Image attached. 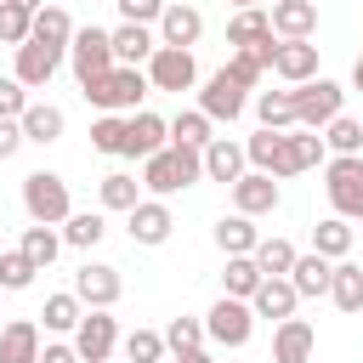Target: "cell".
<instances>
[{"mask_svg": "<svg viewBox=\"0 0 363 363\" xmlns=\"http://www.w3.org/2000/svg\"><path fill=\"white\" fill-rule=\"evenodd\" d=\"M204 340H210V335H204V318H187V312L170 318V329H164V346H170V352H199Z\"/></svg>", "mask_w": 363, "mask_h": 363, "instance_id": "cell-43", "label": "cell"}, {"mask_svg": "<svg viewBox=\"0 0 363 363\" xmlns=\"http://www.w3.org/2000/svg\"><path fill=\"white\" fill-rule=\"evenodd\" d=\"M255 113L267 130H289L295 125V91H261L255 96Z\"/></svg>", "mask_w": 363, "mask_h": 363, "instance_id": "cell-37", "label": "cell"}, {"mask_svg": "<svg viewBox=\"0 0 363 363\" xmlns=\"http://www.w3.org/2000/svg\"><path fill=\"white\" fill-rule=\"evenodd\" d=\"M204 335L216 340V346H250V335H255V306L250 301H238V295H221L210 312H204Z\"/></svg>", "mask_w": 363, "mask_h": 363, "instance_id": "cell-5", "label": "cell"}, {"mask_svg": "<svg viewBox=\"0 0 363 363\" xmlns=\"http://www.w3.org/2000/svg\"><path fill=\"white\" fill-rule=\"evenodd\" d=\"M278 176H267V170H244L238 182H233V210H244V216H272L278 210Z\"/></svg>", "mask_w": 363, "mask_h": 363, "instance_id": "cell-13", "label": "cell"}, {"mask_svg": "<svg viewBox=\"0 0 363 363\" xmlns=\"http://www.w3.org/2000/svg\"><path fill=\"white\" fill-rule=\"evenodd\" d=\"M34 272H40V267H34L23 250H0V289H28Z\"/></svg>", "mask_w": 363, "mask_h": 363, "instance_id": "cell-45", "label": "cell"}, {"mask_svg": "<svg viewBox=\"0 0 363 363\" xmlns=\"http://www.w3.org/2000/svg\"><path fill=\"white\" fill-rule=\"evenodd\" d=\"M0 363H40V323L34 318H11L0 329Z\"/></svg>", "mask_w": 363, "mask_h": 363, "instance_id": "cell-23", "label": "cell"}, {"mask_svg": "<svg viewBox=\"0 0 363 363\" xmlns=\"http://www.w3.org/2000/svg\"><path fill=\"white\" fill-rule=\"evenodd\" d=\"M233 6H238V11H244V6H261V0H233Z\"/></svg>", "mask_w": 363, "mask_h": 363, "instance_id": "cell-54", "label": "cell"}, {"mask_svg": "<svg viewBox=\"0 0 363 363\" xmlns=\"http://www.w3.org/2000/svg\"><path fill=\"white\" fill-rule=\"evenodd\" d=\"M199 34H204V17H199V6H182V0H170L164 6V17H159V45H199Z\"/></svg>", "mask_w": 363, "mask_h": 363, "instance_id": "cell-19", "label": "cell"}, {"mask_svg": "<svg viewBox=\"0 0 363 363\" xmlns=\"http://www.w3.org/2000/svg\"><path fill=\"white\" fill-rule=\"evenodd\" d=\"M0 250H6V244H0Z\"/></svg>", "mask_w": 363, "mask_h": 363, "instance_id": "cell-55", "label": "cell"}, {"mask_svg": "<svg viewBox=\"0 0 363 363\" xmlns=\"http://www.w3.org/2000/svg\"><path fill=\"white\" fill-rule=\"evenodd\" d=\"M323 147H329V153H363V119L335 113V119L323 125Z\"/></svg>", "mask_w": 363, "mask_h": 363, "instance_id": "cell-41", "label": "cell"}, {"mask_svg": "<svg viewBox=\"0 0 363 363\" xmlns=\"http://www.w3.org/2000/svg\"><path fill=\"white\" fill-rule=\"evenodd\" d=\"M312 250L329 255V261H346V250H352V221H346V216L318 221V227H312Z\"/></svg>", "mask_w": 363, "mask_h": 363, "instance_id": "cell-35", "label": "cell"}, {"mask_svg": "<svg viewBox=\"0 0 363 363\" xmlns=\"http://www.w3.org/2000/svg\"><path fill=\"white\" fill-rule=\"evenodd\" d=\"M312 352H318V329L306 318H284L272 329V363H312Z\"/></svg>", "mask_w": 363, "mask_h": 363, "instance_id": "cell-15", "label": "cell"}, {"mask_svg": "<svg viewBox=\"0 0 363 363\" xmlns=\"http://www.w3.org/2000/svg\"><path fill=\"white\" fill-rule=\"evenodd\" d=\"M295 255H301V250H295L289 238H261V244H255V267H261L267 278H289Z\"/></svg>", "mask_w": 363, "mask_h": 363, "instance_id": "cell-40", "label": "cell"}, {"mask_svg": "<svg viewBox=\"0 0 363 363\" xmlns=\"http://www.w3.org/2000/svg\"><path fill=\"white\" fill-rule=\"evenodd\" d=\"M289 91H295V125H306V130H323L346 102V91L335 79H323V74L306 79V85H289Z\"/></svg>", "mask_w": 363, "mask_h": 363, "instance_id": "cell-7", "label": "cell"}, {"mask_svg": "<svg viewBox=\"0 0 363 363\" xmlns=\"http://www.w3.org/2000/svg\"><path fill=\"white\" fill-rule=\"evenodd\" d=\"M108 34H113V57L130 62V68H142V62L159 51V40H153L147 23H119V28H108Z\"/></svg>", "mask_w": 363, "mask_h": 363, "instance_id": "cell-25", "label": "cell"}, {"mask_svg": "<svg viewBox=\"0 0 363 363\" xmlns=\"http://www.w3.org/2000/svg\"><path fill=\"white\" fill-rule=\"evenodd\" d=\"M193 79H199V62H193L187 45H159L147 57V85L153 91H193Z\"/></svg>", "mask_w": 363, "mask_h": 363, "instance_id": "cell-8", "label": "cell"}, {"mask_svg": "<svg viewBox=\"0 0 363 363\" xmlns=\"http://www.w3.org/2000/svg\"><path fill=\"white\" fill-rule=\"evenodd\" d=\"M68 62H74V79H79V85L102 79L108 68H119V57H113V34H108V28H74Z\"/></svg>", "mask_w": 363, "mask_h": 363, "instance_id": "cell-6", "label": "cell"}, {"mask_svg": "<svg viewBox=\"0 0 363 363\" xmlns=\"http://www.w3.org/2000/svg\"><path fill=\"white\" fill-rule=\"evenodd\" d=\"M244 164H250V153H244L238 142H227V136H216V142L204 147V176H210V182H227V187H233V182L244 176Z\"/></svg>", "mask_w": 363, "mask_h": 363, "instance_id": "cell-26", "label": "cell"}, {"mask_svg": "<svg viewBox=\"0 0 363 363\" xmlns=\"http://www.w3.org/2000/svg\"><path fill=\"white\" fill-rule=\"evenodd\" d=\"M79 91H85V102H91V108H102V113H136V102H142L153 85H147V74H142V68L119 62V68H108L102 79L79 85Z\"/></svg>", "mask_w": 363, "mask_h": 363, "instance_id": "cell-2", "label": "cell"}, {"mask_svg": "<svg viewBox=\"0 0 363 363\" xmlns=\"http://www.w3.org/2000/svg\"><path fill=\"white\" fill-rule=\"evenodd\" d=\"M164 352H170V346H164L159 329H130V335H125V357H130V363H159Z\"/></svg>", "mask_w": 363, "mask_h": 363, "instance_id": "cell-44", "label": "cell"}, {"mask_svg": "<svg viewBox=\"0 0 363 363\" xmlns=\"http://www.w3.org/2000/svg\"><path fill=\"white\" fill-rule=\"evenodd\" d=\"M23 40H34V11H23V6H11V0H0V45H23Z\"/></svg>", "mask_w": 363, "mask_h": 363, "instance_id": "cell-42", "label": "cell"}, {"mask_svg": "<svg viewBox=\"0 0 363 363\" xmlns=\"http://www.w3.org/2000/svg\"><path fill=\"white\" fill-rule=\"evenodd\" d=\"M23 108H28V85L17 74L0 79V119H23Z\"/></svg>", "mask_w": 363, "mask_h": 363, "instance_id": "cell-47", "label": "cell"}, {"mask_svg": "<svg viewBox=\"0 0 363 363\" xmlns=\"http://www.w3.org/2000/svg\"><path fill=\"white\" fill-rule=\"evenodd\" d=\"M244 153H250V164H255V170H267V176H278V182H284V130H267V125H261V130L244 142Z\"/></svg>", "mask_w": 363, "mask_h": 363, "instance_id": "cell-29", "label": "cell"}, {"mask_svg": "<svg viewBox=\"0 0 363 363\" xmlns=\"http://www.w3.org/2000/svg\"><path fill=\"white\" fill-rule=\"evenodd\" d=\"M23 142H28V136H23V119H0V159H11Z\"/></svg>", "mask_w": 363, "mask_h": 363, "instance_id": "cell-49", "label": "cell"}, {"mask_svg": "<svg viewBox=\"0 0 363 363\" xmlns=\"http://www.w3.org/2000/svg\"><path fill=\"white\" fill-rule=\"evenodd\" d=\"M62 57H68V51H57V45H45V40H23V45H17V79H23L28 91H45L51 74L62 68Z\"/></svg>", "mask_w": 363, "mask_h": 363, "instance_id": "cell-12", "label": "cell"}, {"mask_svg": "<svg viewBox=\"0 0 363 363\" xmlns=\"http://www.w3.org/2000/svg\"><path fill=\"white\" fill-rule=\"evenodd\" d=\"M272 34V17L261 11V6H244L233 23H227V45H255V40H267Z\"/></svg>", "mask_w": 363, "mask_h": 363, "instance_id": "cell-36", "label": "cell"}, {"mask_svg": "<svg viewBox=\"0 0 363 363\" xmlns=\"http://www.w3.org/2000/svg\"><path fill=\"white\" fill-rule=\"evenodd\" d=\"M17 250L45 272V267L62 255V233H57V227H45V221H34V227H23V244H17Z\"/></svg>", "mask_w": 363, "mask_h": 363, "instance_id": "cell-32", "label": "cell"}, {"mask_svg": "<svg viewBox=\"0 0 363 363\" xmlns=\"http://www.w3.org/2000/svg\"><path fill=\"white\" fill-rule=\"evenodd\" d=\"M199 108H204L210 119H227V125H233V119L250 108V85H244V79H233L227 68H216V74L204 79V91H199Z\"/></svg>", "mask_w": 363, "mask_h": 363, "instance_id": "cell-9", "label": "cell"}, {"mask_svg": "<svg viewBox=\"0 0 363 363\" xmlns=\"http://www.w3.org/2000/svg\"><path fill=\"white\" fill-rule=\"evenodd\" d=\"M91 147H96V153H125V119H119V113H102V119L91 125Z\"/></svg>", "mask_w": 363, "mask_h": 363, "instance_id": "cell-46", "label": "cell"}, {"mask_svg": "<svg viewBox=\"0 0 363 363\" xmlns=\"http://www.w3.org/2000/svg\"><path fill=\"white\" fill-rule=\"evenodd\" d=\"M323 130H306V125H295V130H284V176H301V170H312V164H323Z\"/></svg>", "mask_w": 363, "mask_h": 363, "instance_id": "cell-20", "label": "cell"}, {"mask_svg": "<svg viewBox=\"0 0 363 363\" xmlns=\"http://www.w3.org/2000/svg\"><path fill=\"white\" fill-rule=\"evenodd\" d=\"M210 125H216V119H210L204 108H187V113H176V119H170V142H187V147H210V142H216V136H210Z\"/></svg>", "mask_w": 363, "mask_h": 363, "instance_id": "cell-38", "label": "cell"}, {"mask_svg": "<svg viewBox=\"0 0 363 363\" xmlns=\"http://www.w3.org/2000/svg\"><path fill=\"white\" fill-rule=\"evenodd\" d=\"M329 301H335L340 312H363V261H335Z\"/></svg>", "mask_w": 363, "mask_h": 363, "instance_id": "cell-28", "label": "cell"}, {"mask_svg": "<svg viewBox=\"0 0 363 363\" xmlns=\"http://www.w3.org/2000/svg\"><path fill=\"white\" fill-rule=\"evenodd\" d=\"M102 233H108L102 210H74V216L62 221V244H74V250H96V244H102Z\"/></svg>", "mask_w": 363, "mask_h": 363, "instance_id": "cell-34", "label": "cell"}, {"mask_svg": "<svg viewBox=\"0 0 363 363\" xmlns=\"http://www.w3.org/2000/svg\"><path fill=\"white\" fill-rule=\"evenodd\" d=\"M62 125H68V119H62L57 102H28V108H23V136L40 142V147H51V142L62 136Z\"/></svg>", "mask_w": 363, "mask_h": 363, "instance_id": "cell-27", "label": "cell"}, {"mask_svg": "<svg viewBox=\"0 0 363 363\" xmlns=\"http://www.w3.org/2000/svg\"><path fill=\"white\" fill-rule=\"evenodd\" d=\"M272 34L278 40H312L318 28V0H272Z\"/></svg>", "mask_w": 363, "mask_h": 363, "instance_id": "cell-18", "label": "cell"}, {"mask_svg": "<svg viewBox=\"0 0 363 363\" xmlns=\"http://www.w3.org/2000/svg\"><path fill=\"white\" fill-rule=\"evenodd\" d=\"M125 227H130V244H164L176 221H170L164 199H142L136 210H125Z\"/></svg>", "mask_w": 363, "mask_h": 363, "instance_id": "cell-17", "label": "cell"}, {"mask_svg": "<svg viewBox=\"0 0 363 363\" xmlns=\"http://www.w3.org/2000/svg\"><path fill=\"white\" fill-rule=\"evenodd\" d=\"M272 74H278L284 85H306V79H318V45H312V40H278Z\"/></svg>", "mask_w": 363, "mask_h": 363, "instance_id": "cell-16", "label": "cell"}, {"mask_svg": "<svg viewBox=\"0 0 363 363\" xmlns=\"http://www.w3.org/2000/svg\"><path fill=\"white\" fill-rule=\"evenodd\" d=\"M40 318H45V329H51V335H74V329H79V318H85V301H79L74 289H62V295H45Z\"/></svg>", "mask_w": 363, "mask_h": 363, "instance_id": "cell-31", "label": "cell"}, {"mask_svg": "<svg viewBox=\"0 0 363 363\" xmlns=\"http://www.w3.org/2000/svg\"><path fill=\"white\" fill-rule=\"evenodd\" d=\"M119 289H125V278H119V267H108V261H85V267L74 272V295H79L85 306H113Z\"/></svg>", "mask_w": 363, "mask_h": 363, "instance_id": "cell-14", "label": "cell"}, {"mask_svg": "<svg viewBox=\"0 0 363 363\" xmlns=\"http://www.w3.org/2000/svg\"><path fill=\"white\" fill-rule=\"evenodd\" d=\"M113 6H119V17H125V23H159L170 0H113Z\"/></svg>", "mask_w": 363, "mask_h": 363, "instance_id": "cell-48", "label": "cell"}, {"mask_svg": "<svg viewBox=\"0 0 363 363\" xmlns=\"http://www.w3.org/2000/svg\"><path fill=\"white\" fill-rule=\"evenodd\" d=\"M102 210H136L142 204V182L136 176H125V170H113V176H102Z\"/></svg>", "mask_w": 363, "mask_h": 363, "instance_id": "cell-39", "label": "cell"}, {"mask_svg": "<svg viewBox=\"0 0 363 363\" xmlns=\"http://www.w3.org/2000/svg\"><path fill=\"white\" fill-rule=\"evenodd\" d=\"M329 278H335V261L329 255H295V267H289V284H295V295L301 301H318V295H329Z\"/></svg>", "mask_w": 363, "mask_h": 363, "instance_id": "cell-21", "label": "cell"}, {"mask_svg": "<svg viewBox=\"0 0 363 363\" xmlns=\"http://www.w3.org/2000/svg\"><path fill=\"white\" fill-rule=\"evenodd\" d=\"M11 6H23V11H40V6H45V0H11Z\"/></svg>", "mask_w": 363, "mask_h": 363, "instance_id": "cell-53", "label": "cell"}, {"mask_svg": "<svg viewBox=\"0 0 363 363\" xmlns=\"http://www.w3.org/2000/svg\"><path fill=\"white\" fill-rule=\"evenodd\" d=\"M34 40L68 51V45H74V17H68L62 6H40V11H34Z\"/></svg>", "mask_w": 363, "mask_h": 363, "instance_id": "cell-33", "label": "cell"}, {"mask_svg": "<svg viewBox=\"0 0 363 363\" xmlns=\"http://www.w3.org/2000/svg\"><path fill=\"white\" fill-rule=\"evenodd\" d=\"M352 91H363V51H357V62H352Z\"/></svg>", "mask_w": 363, "mask_h": 363, "instance_id": "cell-52", "label": "cell"}, {"mask_svg": "<svg viewBox=\"0 0 363 363\" xmlns=\"http://www.w3.org/2000/svg\"><path fill=\"white\" fill-rule=\"evenodd\" d=\"M323 187H329L335 216L363 221V153H335L329 170H323Z\"/></svg>", "mask_w": 363, "mask_h": 363, "instance_id": "cell-4", "label": "cell"}, {"mask_svg": "<svg viewBox=\"0 0 363 363\" xmlns=\"http://www.w3.org/2000/svg\"><path fill=\"white\" fill-rule=\"evenodd\" d=\"M23 210H28V221L62 227V221L74 216V204H68V182H62L57 170H28V176H23Z\"/></svg>", "mask_w": 363, "mask_h": 363, "instance_id": "cell-3", "label": "cell"}, {"mask_svg": "<svg viewBox=\"0 0 363 363\" xmlns=\"http://www.w3.org/2000/svg\"><path fill=\"white\" fill-rule=\"evenodd\" d=\"M40 363H85V357H79L74 346H62V340H45V346H40Z\"/></svg>", "mask_w": 363, "mask_h": 363, "instance_id": "cell-50", "label": "cell"}, {"mask_svg": "<svg viewBox=\"0 0 363 363\" xmlns=\"http://www.w3.org/2000/svg\"><path fill=\"white\" fill-rule=\"evenodd\" d=\"M159 147H170V119L136 108V113L125 119V153H119V159H153Z\"/></svg>", "mask_w": 363, "mask_h": 363, "instance_id": "cell-11", "label": "cell"}, {"mask_svg": "<svg viewBox=\"0 0 363 363\" xmlns=\"http://www.w3.org/2000/svg\"><path fill=\"white\" fill-rule=\"evenodd\" d=\"M199 176H204V147H187V142H170L153 159H142V187L153 199H170V193L193 187Z\"/></svg>", "mask_w": 363, "mask_h": 363, "instance_id": "cell-1", "label": "cell"}, {"mask_svg": "<svg viewBox=\"0 0 363 363\" xmlns=\"http://www.w3.org/2000/svg\"><path fill=\"white\" fill-rule=\"evenodd\" d=\"M176 363H216V357H210V352L199 346V352H176Z\"/></svg>", "mask_w": 363, "mask_h": 363, "instance_id": "cell-51", "label": "cell"}, {"mask_svg": "<svg viewBox=\"0 0 363 363\" xmlns=\"http://www.w3.org/2000/svg\"><path fill=\"white\" fill-rule=\"evenodd\" d=\"M113 346H119V323L108 318V306H91V312L79 318V329H74V352H79L85 363H108Z\"/></svg>", "mask_w": 363, "mask_h": 363, "instance_id": "cell-10", "label": "cell"}, {"mask_svg": "<svg viewBox=\"0 0 363 363\" xmlns=\"http://www.w3.org/2000/svg\"><path fill=\"white\" fill-rule=\"evenodd\" d=\"M250 306H255V318H272V323H284V318H295L301 295H295V284H289V278H261V289L250 295Z\"/></svg>", "mask_w": 363, "mask_h": 363, "instance_id": "cell-22", "label": "cell"}, {"mask_svg": "<svg viewBox=\"0 0 363 363\" xmlns=\"http://www.w3.org/2000/svg\"><path fill=\"white\" fill-rule=\"evenodd\" d=\"M261 267H255V255H227V267H221V295H238V301H250L255 289H261Z\"/></svg>", "mask_w": 363, "mask_h": 363, "instance_id": "cell-30", "label": "cell"}, {"mask_svg": "<svg viewBox=\"0 0 363 363\" xmlns=\"http://www.w3.org/2000/svg\"><path fill=\"white\" fill-rule=\"evenodd\" d=\"M255 244H261L255 216L233 210V216H221V221H216V250H221V255H255Z\"/></svg>", "mask_w": 363, "mask_h": 363, "instance_id": "cell-24", "label": "cell"}]
</instances>
